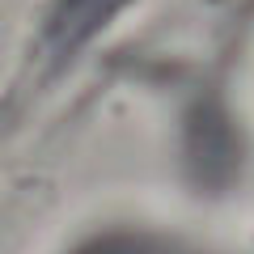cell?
<instances>
[{
	"instance_id": "cell-1",
	"label": "cell",
	"mask_w": 254,
	"mask_h": 254,
	"mask_svg": "<svg viewBox=\"0 0 254 254\" xmlns=\"http://www.w3.org/2000/svg\"><path fill=\"white\" fill-rule=\"evenodd\" d=\"M119 4H123V0H64L60 17H55V43L76 47L85 34H93V30L102 26Z\"/></svg>"
}]
</instances>
